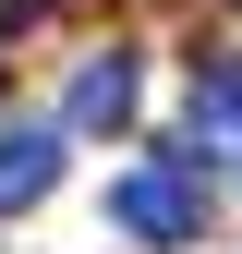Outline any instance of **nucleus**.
I'll return each instance as SVG.
<instances>
[{
	"mask_svg": "<svg viewBox=\"0 0 242 254\" xmlns=\"http://www.w3.org/2000/svg\"><path fill=\"white\" fill-rule=\"evenodd\" d=\"M109 230L121 242H194V182H182V170H121L109 182Z\"/></svg>",
	"mask_w": 242,
	"mask_h": 254,
	"instance_id": "f257e3e1",
	"label": "nucleus"
},
{
	"mask_svg": "<svg viewBox=\"0 0 242 254\" xmlns=\"http://www.w3.org/2000/svg\"><path fill=\"white\" fill-rule=\"evenodd\" d=\"M133 85H145V61H133V49H97V61L73 73V97H60L49 133H121V121H133Z\"/></svg>",
	"mask_w": 242,
	"mask_h": 254,
	"instance_id": "f03ea898",
	"label": "nucleus"
},
{
	"mask_svg": "<svg viewBox=\"0 0 242 254\" xmlns=\"http://www.w3.org/2000/svg\"><path fill=\"white\" fill-rule=\"evenodd\" d=\"M49 182H60V133H49V121H12V133H0V218L37 206Z\"/></svg>",
	"mask_w": 242,
	"mask_h": 254,
	"instance_id": "7ed1b4c3",
	"label": "nucleus"
},
{
	"mask_svg": "<svg viewBox=\"0 0 242 254\" xmlns=\"http://www.w3.org/2000/svg\"><path fill=\"white\" fill-rule=\"evenodd\" d=\"M218 145H242V61H230V73H206V85H194V145H182L170 170H206Z\"/></svg>",
	"mask_w": 242,
	"mask_h": 254,
	"instance_id": "20e7f679",
	"label": "nucleus"
}]
</instances>
